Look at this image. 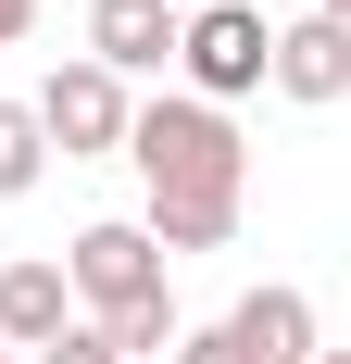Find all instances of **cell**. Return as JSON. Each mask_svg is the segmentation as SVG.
<instances>
[{"mask_svg": "<svg viewBox=\"0 0 351 364\" xmlns=\"http://www.w3.org/2000/svg\"><path fill=\"white\" fill-rule=\"evenodd\" d=\"M126 164H139V188H151V252H226L239 239V201H251V151H239V126L213 101H188V88H163V101H139L126 113Z\"/></svg>", "mask_w": 351, "mask_h": 364, "instance_id": "6da1fadb", "label": "cell"}, {"mask_svg": "<svg viewBox=\"0 0 351 364\" xmlns=\"http://www.w3.org/2000/svg\"><path fill=\"white\" fill-rule=\"evenodd\" d=\"M276 63V26H264V0H213V13H176V75H188V101H251Z\"/></svg>", "mask_w": 351, "mask_h": 364, "instance_id": "7a4b0ae2", "label": "cell"}, {"mask_svg": "<svg viewBox=\"0 0 351 364\" xmlns=\"http://www.w3.org/2000/svg\"><path fill=\"white\" fill-rule=\"evenodd\" d=\"M26 113H38V139L63 151V164H101V151H126V113H139V101H126V75H101L88 50H75Z\"/></svg>", "mask_w": 351, "mask_h": 364, "instance_id": "3957f363", "label": "cell"}, {"mask_svg": "<svg viewBox=\"0 0 351 364\" xmlns=\"http://www.w3.org/2000/svg\"><path fill=\"white\" fill-rule=\"evenodd\" d=\"M264 88H288V101H351V26H326V13H288L276 26V63H264Z\"/></svg>", "mask_w": 351, "mask_h": 364, "instance_id": "277c9868", "label": "cell"}, {"mask_svg": "<svg viewBox=\"0 0 351 364\" xmlns=\"http://www.w3.org/2000/svg\"><path fill=\"white\" fill-rule=\"evenodd\" d=\"M88 63L101 75H163L176 63V0H88Z\"/></svg>", "mask_w": 351, "mask_h": 364, "instance_id": "5b68a950", "label": "cell"}, {"mask_svg": "<svg viewBox=\"0 0 351 364\" xmlns=\"http://www.w3.org/2000/svg\"><path fill=\"white\" fill-rule=\"evenodd\" d=\"M63 327H75V289H63V264H50V252L0 264V352H50Z\"/></svg>", "mask_w": 351, "mask_h": 364, "instance_id": "8992f818", "label": "cell"}, {"mask_svg": "<svg viewBox=\"0 0 351 364\" xmlns=\"http://www.w3.org/2000/svg\"><path fill=\"white\" fill-rule=\"evenodd\" d=\"M213 339H226L239 364H314V352H326V339H314V301H301V289H251Z\"/></svg>", "mask_w": 351, "mask_h": 364, "instance_id": "52a82bcc", "label": "cell"}, {"mask_svg": "<svg viewBox=\"0 0 351 364\" xmlns=\"http://www.w3.org/2000/svg\"><path fill=\"white\" fill-rule=\"evenodd\" d=\"M38 176H50V139H38V113H26V101H0V201H26Z\"/></svg>", "mask_w": 351, "mask_h": 364, "instance_id": "ba28073f", "label": "cell"}, {"mask_svg": "<svg viewBox=\"0 0 351 364\" xmlns=\"http://www.w3.org/2000/svg\"><path fill=\"white\" fill-rule=\"evenodd\" d=\"M176 364H239V352H226V339L201 327V339H176Z\"/></svg>", "mask_w": 351, "mask_h": 364, "instance_id": "9c48e42d", "label": "cell"}, {"mask_svg": "<svg viewBox=\"0 0 351 364\" xmlns=\"http://www.w3.org/2000/svg\"><path fill=\"white\" fill-rule=\"evenodd\" d=\"M38 26V0H0V50H13V38H26Z\"/></svg>", "mask_w": 351, "mask_h": 364, "instance_id": "30bf717a", "label": "cell"}, {"mask_svg": "<svg viewBox=\"0 0 351 364\" xmlns=\"http://www.w3.org/2000/svg\"><path fill=\"white\" fill-rule=\"evenodd\" d=\"M314 13H326V26H351V0H314Z\"/></svg>", "mask_w": 351, "mask_h": 364, "instance_id": "8fae6325", "label": "cell"}, {"mask_svg": "<svg viewBox=\"0 0 351 364\" xmlns=\"http://www.w3.org/2000/svg\"><path fill=\"white\" fill-rule=\"evenodd\" d=\"M176 13H213V0H176Z\"/></svg>", "mask_w": 351, "mask_h": 364, "instance_id": "7c38bea8", "label": "cell"}, {"mask_svg": "<svg viewBox=\"0 0 351 364\" xmlns=\"http://www.w3.org/2000/svg\"><path fill=\"white\" fill-rule=\"evenodd\" d=\"M314 364H351V352H314Z\"/></svg>", "mask_w": 351, "mask_h": 364, "instance_id": "4fadbf2b", "label": "cell"}, {"mask_svg": "<svg viewBox=\"0 0 351 364\" xmlns=\"http://www.w3.org/2000/svg\"><path fill=\"white\" fill-rule=\"evenodd\" d=\"M0 364H13V352H0Z\"/></svg>", "mask_w": 351, "mask_h": 364, "instance_id": "5bb4252c", "label": "cell"}]
</instances>
